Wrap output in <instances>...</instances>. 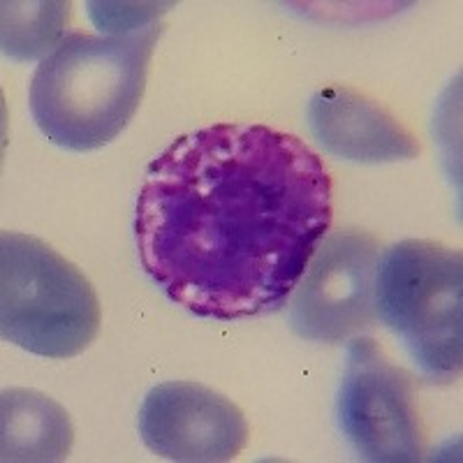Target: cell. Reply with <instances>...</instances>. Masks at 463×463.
<instances>
[{"instance_id": "8fae6325", "label": "cell", "mask_w": 463, "mask_h": 463, "mask_svg": "<svg viewBox=\"0 0 463 463\" xmlns=\"http://www.w3.org/2000/svg\"><path fill=\"white\" fill-rule=\"evenodd\" d=\"M86 7L93 24L102 33L126 35L158 24V14H163L165 7H172V3H89Z\"/></svg>"}, {"instance_id": "8992f818", "label": "cell", "mask_w": 463, "mask_h": 463, "mask_svg": "<svg viewBox=\"0 0 463 463\" xmlns=\"http://www.w3.org/2000/svg\"><path fill=\"white\" fill-rule=\"evenodd\" d=\"M380 243L364 230L326 234L289 295L297 336L343 343L375 325V271Z\"/></svg>"}, {"instance_id": "6da1fadb", "label": "cell", "mask_w": 463, "mask_h": 463, "mask_svg": "<svg viewBox=\"0 0 463 463\" xmlns=\"http://www.w3.org/2000/svg\"><path fill=\"white\" fill-rule=\"evenodd\" d=\"M332 179L295 135L218 123L174 139L135 209L142 269L197 317L280 311L332 227Z\"/></svg>"}, {"instance_id": "5b68a950", "label": "cell", "mask_w": 463, "mask_h": 463, "mask_svg": "<svg viewBox=\"0 0 463 463\" xmlns=\"http://www.w3.org/2000/svg\"><path fill=\"white\" fill-rule=\"evenodd\" d=\"M336 420L362 461L412 463L421 458L424 429L415 383L384 357L375 338L359 334L347 343Z\"/></svg>"}, {"instance_id": "ba28073f", "label": "cell", "mask_w": 463, "mask_h": 463, "mask_svg": "<svg viewBox=\"0 0 463 463\" xmlns=\"http://www.w3.org/2000/svg\"><path fill=\"white\" fill-rule=\"evenodd\" d=\"M308 126L326 153L350 163H396L420 153V144L403 123L347 86H326L313 95Z\"/></svg>"}, {"instance_id": "30bf717a", "label": "cell", "mask_w": 463, "mask_h": 463, "mask_svg": "<svg viewBox=\"0 0 463 463\" xmlns=\"http://www.w3.org/2000/svg\"><path fill=\"white\" fill-rule=\"evenodd\" d=\"M68 19L70 3H3V53L43 63L68 37Z\"/></svg>"}, {"instance_id": "52a82bcc", "label": "cell", "mask_w": 463, "mask_h": 463, "mask_svg": "<svg viewBox=\"0 0 463 463\" xmlns=\"http://www.w3.org/2000/svg\"><path fill=\"white\" fill-rule=\"evenodd\" d=\"M137 429L153 454L184 463L232 461L248 442V424L239 405L204 384L184 380L148 392Z\"/></svg>"}, {"instance_id": "3957f363", "label": "cell", "mask_w": 463, "mask_h": 463, "mask_svg": "<svg viewBox=\"0 0 463 463\" xmlns=\"http://www.w3.org/2000/svg\"><path fill=\"white\" fill-rule=\"evenodd\" d=\"M375 317L403 341L431 383L449 384L463 362L461 250L429 239L387 248L375 271Z\"/></svg>"}, {"instance_id": "277c9868", "label": "cell", "mask_w": 463, "mask_h": 463, "mask_svg": "<svg viewBox=\"0 0 463 463\" xmlns=\"http://www.w3.org/2000/svg\"><path fill=\"white\" fill-rule=\"evenodd\" d=\"M102 325L90 280L52 246L19 232L0 234V334L37 357H77Z\"/></svg>"}, {"instance_id": "7a4b0ae2", "label": "cell", "mask_w": 463, "mask_h": 463, "mask_svg": "<svg viewBox=\"0 0 463 463\" xmlns=\"http://www.w3.org/2000/svg\"><path fill=\"white\" fill-rule=\"evenodd\" d=\"M163 24L126 35L70 33L33 72L28 107L44 139L86 153L114 142L135 118Z\"/></svg>"}, {"instance_id": "9c48e42d", "label": "cell", "mask_w": 463, "mask_h": 463, "mask_svg": "<svg viewBox=\"0 0 463 463\" xmlns=\"http://www.w3.org/2000/svg\"><path fill=\"white\" fill-rule=\"evenodd\" d=\"M74 427L63 405L26 387L0 399V458L5 463H56L72 452Z\"/></svg>"}]
</instances>
